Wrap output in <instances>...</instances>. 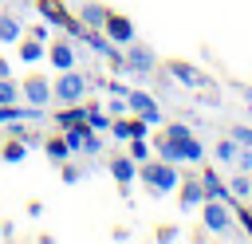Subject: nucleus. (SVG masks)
Returning a JSON list of instances; mask_svg holds the SVG:
<instances>
[{
	"label": "nucleus",
	"instance_id": "6e6552de",
	"mask_svg": "<svg viewBox=\"0 0 252 244\" xmlns=\"http://www.w3.org/2000/svg\"><path fill=\"white\" fill-rule=\"evenodd\" d=\"M126 106L138 114V118H146L150 126L161 118V110H158V102H154V94H146V91H126Z\"/></svg>",
	"mask_w": 252,
	"mask_h": 244
},
{
	"label": "nucleus",
	"instance_id": "7c9ffc66",
	"mask_svg": "<svg viewBox=\"0 0 252 244\" xmlns=\"http://www.w3.org/2000/svg\"><path fill=\"white\" fill-rule=\"evenodd\" d=\"M0 79H12V63L8 59H0Z\"/></svg>",
	"mask_w": 252,
	"mask_h": 244
},
{
	"label": "nucleus",
	"instance_id": "393cba45",
	"mask_svg": "<svg viewBox=\"0 0 252 244\" xmlns=\"http://www.w3.org/2000/svg\"><path fill=\"white\" fill-rule=\"evenodd\" d=\"M232 165L244 173V169H252V146H244V150H236V157H232Z\"/></svg>",
	"mask_w": 252,
	"mask_h": 244
},
{
	"label": "nucleus",
	"instance_id": "2f4dec72",
	"mask_svg": "<svg viewBox=\"0 0 252 244\" xmlns=\"http://www.w3.org/2000/svg\"><path fill=\"white\" fill-rule=\"evenodd\" d=\"M0 236H4V224H0Z\"/></svg>",
	"mask_w": 252,
	"mask_h": 244
},
{
	"label": "nucleus",
	"instance_id": "2eb2a0df",
	"mask_svg": "<svg viewBox=\"0 0 252 244\" xmlns=\"http://www.w3.org/2000/svg\"><path fill=\"white\" fill-rule=\"evenodd\" d=\"M106 12H110V8H102V4H94V0H87V4L79 8V24H83V28H102V20H106Z\"/></svg>",
	"mask_w": 252,
	"mask_h": 244
},
{
	"label": "nucleus",
	"instance_id": "412c9836",
	"mask_svg": "<svg viewBox=\"0 0 252 244\" xmlns=\"http://www.w3.org/2000/svg\"><path fill=\"white\" fill-rule=\"evenodd\" d=\"M16 98H20L16 79H0V106H4V102H16Z\"/></svg>",
	"mask_w": 252,
	"mask_h": 244
},
{
	"label": "nucleus",
	"instance_id": "9d476101",
	"mask_svg": "<svg viewBox=\"0 0 252 244\" xmlns=\"http://www.w3.org/2000/svg\"><path fill=\"white\" fill-rule=\"evenodd\" d=\"M146 130H150L146 118H114L110 122V134L114 138H146Z\"/></svg>",
	"mask_w": 252,
	"mask_h": 244
},
{
	"label": "nucleus",
	"instance_id": "473e14b6",
	"mask_svg": "<svg viewBox=\"0 0 252 244\" xmlns=\"http://www.w3.org/2000/svg\"><path fill=\"white\" fill-rule=\"evenodd\" d=\"M248 216H252V205H248Z\"/></svg>",
	"mask_w": 252,
	"mask_h": 244
},
{
	"label": "nucleus",
	"instance_id": "a878e982",
	"mask_svg": "<svg viewBox=\"0 0 252 244\" xmlns=\"http://www.w3.org/2000/svg\"><path fill=\"white\" fill-rule=\"evenodd\" d=\"M217 157L232 165V157H236V142H232V138H228V142H220V146H217Z\"/></svg>",
	"mask_w": 252,
	"mask_h": 244
},
{
	"label": "nucleus",
	"instance_id": "5701e85b",
	"mask_svg": "<svg viewBox=\"0 0 252 244\" xmlns=\"http://www.w3.org/2000/svg\"><path fill=\"white\" fill-rule=\"evenodd\" d=\"M130 157H134V161H146V157H150V142H146V138H130Z\"/></svg>",
	"mask_w": 252,
	"mask_h": 244
},
{
	"label": "nucleus",
	"instance_id": "39448f33",
	"mask_svg": "<svg viewBox=\"0 0 252 244\" xmlns=\"http://www.w3.org/2000/svg\"><path fill=\"white\" fill-rule=\"evenodd\" d=\"M122 55H126V71H130V75H150V71H158L154 47H146V43H138V39H130Z\"/></svg>",
	"mask_w": 252,
	"mask_h": 244
},
{
	"label": "nucleus",
	"instance_id": "f257e3e1",
	"mask_svg": "<svg viewBox=\"0 0 252 244\" xmlns=\"http://www.w3.org/2000/svg\"><path fill=\"white\" fill-rule=\"evenodd\" d=\"M158 157H165V161H201L205 157V146L193 138V130L185 126V122H173L161 138H158Z\"/></svg>",
	"mask_w": 252,
	"mask_h": 244
},
{
	"label": "nucleus",
	"instance_id": "f8f14e48",
	"mask_svg": "<svg viewBox=\"0 0 252 244\" xmlns=\"http://www.w3.org/2000/svg\"><path fill=\"white\" fill-rule=\"evenodd\" d=\"M106 169H110V177H114L122 189L138 177V161H134V157H110V165H106Z\"/></svg>",
	"mask_w": 252,
	"mask_h": 244
},
{
	"label": "nucleus",
	"instance_id": "7ed1b4c3",
	"mask_svg": "<svg viewBox=\"0 0 252 244\" xmlns=\"http://www.w3.org/2000/svg\"><path fill=\"white\" fill-rule=\"evenodd\" d=\"M201 224L217 236H228L232 232V205L228 201H217V197H205L201 201Z\"/></svg>",
	"mask_w": 252,
	"mask_h": 244
},
{
	"label": "nucleus",
	"instance_id": "b1692460",
	"mask_svg": "<svg viewBox=\"0 0 252 244\" xmlns=\"http://www.w3.org/2000/svg\"><path fill=\"white\" fill-rule=\"evenodd\" d=\"M228 193H236V197H248V193H252V181H248L244 173H236V177H232V185H228Z\"/></svg>",
	"mask_w": 252,
	"mask_h": 244
},
{
	"label": "nucleus",
	"instance_id": "f3484780",
	"mask_svg": "<svg viewBox=\"0 0 252 244\" xmlns=\"http://www.w3.org/2000/svg\"><path fill=\"white\" fill-rule=\"evenodd\" d=\"M201 185H205V197H217V201H232V193L220 185V177H217L213 169H205V181H201Z\"/></svg>",
	"mask_w": 252,
	"mask_h": 244
},
{
	"label": "nucleus",
	"instance_id": "cd10ccee",
	"mask_svg": "<svg viewBox=\"0 0 252 244\" xmlns=\"http://www.w3.org/2000/svg\"><path fill=\"white\" fill-rule=\"evenodd\" d=\"M98 146H102V142H98L94 134H87V138H83V153H98Z\"/></svg>",
	"mask_w": 252,
	"mask_h": 244
},
{
	"label": "nucleus",
	"instance_id": "423d86ee",
	"mask_svg": "<svg viewBox=\"0 0 252 244\" xmlns=\"http://www.w3.org/2000/svg\"><path fill=\"white\" fill-rule=\"evenodd\" d=\"M20 98L28 102V106H47L51 102V83H47V75H28L24 83H20Z\"/></svg>",
	"mask_w": 252,
	"mask_h": 244
},
{
	"label": "nucleus",
	"instance_id": "0eeeda50",
	"mask_svg": "<svg viewBox=\"0 0 252 244\" xmlns=\"http://www.w3.org/2000/svg\"><path fill=\"white\" fill-rule=\"evenodd\" d=\"M102 31L110 35V43H118V47H126L138 31H134V20L130 16H118V12H106V20H102Z\"/></svg>",
	"mask_w": 252,
	"mask_h": 244
},
{
	"label": "nucleus",
	"instance_id": "a211bd4d",
	"mask_svg": "<svg viewBox=\"0 0 252 244\" xmlns=\"http://www.w3.org/2000/svg\"><path fill=\"white\" fill-rule=\"evenodd\" d=\"M43 55H47V51H43L39 39H20V59H24V63H39Z\"/></svg>",
	"mask_w": 252,
	"mask_h": 244
},
{
	"label": "nucleus",
	"instance_id": "bb28decb",
	"mask_svg": "<svg viewBox=\"0 0 252 244\" xmlns=\"http://www.w3.org/2000/svg\"><path fill=\"white\" fill-rule=\"evenodd\" d=\"M232 142L236 146H252V126H232Z\"/></svg>",
	"mask_w": 252,
	"mask_h": 244
},
{
	"label": "nucleus",
	"instance_id": "ddd939ff",
	"mask_svg": "<svg viewBox=\"0 0 252 244\" xmlns=\"http://www.w3.org/2000/svg\"><path fill=\"white\" fill-rule=\"evenodd\" d=\"M35 12H39L47 24H63V28H71V31L79 28V24H75V20H71V16H67V12L55 4V0H39V4H35Z\"/></svg>",
	"mask_w": 252,
	"mask_h": 244
},
{
	"label": "nucleus",
	"instance_id": "dca6fc26",
	"mask_svg": "<svg viewBox=\"0 0 252 244\" xmlns=\"http://www.w3.org/2000/svg\"><path fill=\"white\" fill-rule=\"evenodd\" d=\"M181 189V209H197L201 201H205V185L201 181H185V185H177Z\"/></svg>",
	"mask_w": 252,
	"mask_h": 244
},
{
	"label": "nucleus",
	"instance_id": "4be33fe9",
	"mask_svg": "<svg viewBox=\"0 0 252 244\" xmlns=\"http://www.w3.org/2000/svg\"><path fill=\"white\" fill-rule=\"evenodd\" d=\"M87 122H91V130H110V122H106V114L98 106H87Z\"/></svg>",
	"mask_w": 252,
	"mask_h": 244
},
{
	"label": "nucleus",
	"instance_id": "1a4fd4ad",
	"mask_svg": "<svg viewBox=\"0 0 252 244\" xmlns=\"http://www.w3.org/2000/svg\"><path fill=\"white\" fill-rule=\"evenodd\" d=\"M47 59H51V67H59V71H71V67H75V47H71L67 39H51V47H47Z\"/></svg>",
	"mask_w": 252,
	"mask_h": 244
},
{
	"label": "nucleus",
	"instance_id": "c756f323",
	"mask_svg": "<svg viewBox=\"0 0 252 244\" xmlns=\"http://www.w3.org/2000/svg\"><path fill=\"white\" fill-rule=\"evenodd\" d=\"M32 39H39V43H47V28L39 24V28H32Z\"/></svg>",
	"mask_w": 252,
	"mask_h": 244
},
{
	"label": "nucleus",
	"instance_id": "4468645a",
	"mask_svg": "<svg viewBox=\"0 0 252 244\" xmlns=\"http://www.w3.org/2000/svg\"><path fill=\"white\" fill-rule=\"evenodd\" d=\"M24 39V24L16 12H0V43H20Z\"/></svg>",
	"mask_w": 252,
	"mask_h": 244
},
{
	"label": "nucleus",
	"instance_id": "9b49d317",
	"mask_svg": "<svg viewBox=\"0 0 252 244\" xmlns=\"http://www.w3.org/2000/svg\"><path fill=\"white\" fill-rule=\"evenodd\" d=\"M169 75H173L177 83H185V87H205V75H201L193 63H185V59H173V63H169Z\"/></svg>",
	"mask_w": 252,
	"mask_h": 244
},
{
	"label": "nucleus",
	"instance_id": "6ab92c4d",
	"mask_svg": "<svg viewBox=\"0 0 252 244\" xmlns=\"http://www.w3.org/2000/svg\"><path fill=\"white\" fill-rule=\"evenodd\" d=\"M24 153H28V146H24L20 138H12V142H4V150H0V157H4L8 165H20V161H24Z\"/></svg>",
	"mask_w": 252,
	"mask_h": 244
},
{
	"label": "nucleus",
	"instance_id": "c85d7f7f",
	"mask_svg": "<svg viewBox=\"0 0 252 244\" xmlns=\"http://www.w3.org/2000/svg\"><path fill=\"white\" fill-rule=\"evenodd\" d=\"M63 181L75 185V181H79V169H75V165H63Z\"/></svg>",
	"mask_w": 252,
	"mask_h": 244
},
{
	"label": "nucleus",
	"instance_id": "20e7f679",
	"mask_svg": "<svg viewBox=\"0 0 252 244\" xmlns=\"http://www.w3.org/2000/svg\"><path fill=\"white\" fill-rule=\"evenodd\" d=\"M83 94H87V75L75 71V67H71V71H59V79L51 83V98H59L63 106H67V102H79Z\"/></svg>",
	"mask_w": 252,
	"mask_h": 244
},
{
	"label": "nucleus",
	"instance_id": "f03ea898",
	"mask_svg": "<svg viewBox=\"0 0 252 244\" xmlns=\"http://www.w3.org/2000/svg\"><path fill=\"white\" fill-rule=\"evenodd\" d=\"M138 173H142V185L154 193V197H165V193H173L177 185H181V177H177V165L173 161H165V157H146L142 165H138Z\"/></svg>",
	"mask_w": 252,
	"mask_h": 244
},
{
	"label": "nucleus",
	"instance_id": "aec40b11",
	"mask_svg": "<svg viewBox=\"0 0 252 244\" xmlns=\"http://www.w3.org/2000/svg\"><path fill=\"white\" fill-rule=\"evenodd\" d=\"M43 153H47L51 161H67V157H71V146H67L63 138H47V142H43Z\"/></svg>",
	"mask_w": 252,
	"mask_h": 244
}]
</instances>
